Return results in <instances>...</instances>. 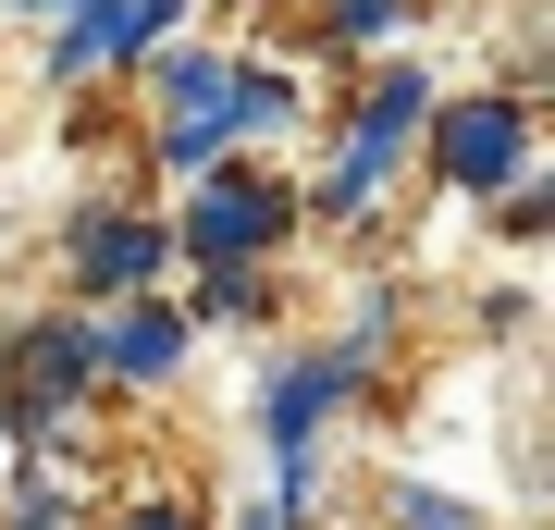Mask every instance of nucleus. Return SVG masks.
I'll return each instance as SVG.
<instances>
[{
  "label": "nucleus",
  "instance_id": "obj_16",
  "mask_svg": "<svg viewBox=\"0 0 555 530\" xmlns=\"http://www.w3.org/2000/svg\"><path fill=\"white\" fill-rule=\"evenodd\" d=\"M235 530H297V518H284V506H272V493H259V506H247V518H235Z\"/></svg>",
  "mask_w": 555,
  "mask_h": 530
},
{
  "label": "nucleus",
  "instance_id": "obj_9",
  "mask_svg": "<svg viewBox=\"0 0 555 530\" xmlns=\"http://www.w3.org/2000/svg\"><path fill=\"white\" fill-rule=\"evenodd\" d=\"M297 124H309V87L284 75V62H235V148L259 160L272 137H297Z\"/></svg>",
  "mask_w": 555,
  "mask_h": 530
},
{
  "label": "nucleus",
  "instance_id": "obj_5",
  "mask_svg": "<svg viewBox=\"0 0 555 530\" xmlns=\"http://www.w3.org/2000/svg\"><path fill=\"white\" fill-rule=\"evenodd\" d=\"M160 284H173V222L160 210L100 197V210L62 222V309H124V296H160Z\"/></svg>",
  "mask_w": 555,
  "mask_h": 530
},
{
  "label": "nucleus",
  "instance_id": "obj_11",
  "mask_svg": "<svg viewBox=\"0 0 555 530\" xmlns=\"http://www.w3.org/2000/svg\"><path fill=\"white\" fill-rule=\"evenodd\" d=\"M408 13H420V0H321L309 50H321V62H358V50H396V38H408Z\"/></svg>",
  "mask_w": 555,
  "mask_h": 530
},
{
  "label": "nucleus",
  "instance_id": "obj_3",
  "mask_svg": "<svg viewBox=\"0 0 555 530\" xmlns=\"http://www.w3.org/2000/svg\"><path fill=\"white\" fill-rule=\"evenodd\" d=\"M272 247H297V185L272 160H210L173 210V272H259Z\"/></svg>",
  "mask_w": 555,
  "mask_h": 530
},
{
  "label": "nucleus",
  "instance_id": "obj_10",
  "mask_svg": "<svg viewBox=\"0 0 555 530\" xmlns=\"http://www.w3.org/2000/svg\"><path fill=\"white\" fill-rule=\"evenodd\" d=\"M173 309H185V334H247V321L272 334V272H198Z\"/></svg>",
  "mask_w": 555,
  "mask_h": 530
},
{
  "label": "nucleus",
  "instance_id": "obj_6",
  "mask_svg": "<svg viewBox=\"0 0 555 530\" xmlns=\"http://www.w3.org/2000/svg\"><path fill=\"white\" fill-rule=\"evenodd\" d=\"M408 160H433V185H444V197H506L518 173H531V99H506V87L433 99V124H420V148H408Z\"/></svg>",
  "mask_w": 555,
  "mask_h": 530
},
{
  "label": "nucleus",
  "instance_id": "obj_1",
  "mask_svg": "<svg viewBox=\"0 0 555 530\" xmlns=\"http://www.w3.org/2000/svg\"><path fill=\"white\" fill-rule=\"evenodd\" d=\"M433 99H444V87H433V62H396V50H383V62H371V87H358V99H346V124H334V160L297 185V222H358L383 185L408 173V148H420V124H433Z\"/></svg>",
  "mask_w": 555,
  "mask_h": 530
},
{
  "label": "nucleus",
  "instance_id": "obj_4",
  "mask_svg": "<svg viewBox=\"0 0 555 530\" xmlns=\"http://www.w3.org/2000/svg\"><path fill=\"white\" fill-rule=\"evenodd\" d=\"M100 395V358H87V309H25L0 334V432L13 456H50L75 432V408Z\"/></svg>",
  "mask_w": 555,
  "mask_h": 530
},
{
  "label": "nucleus",
  "instance_id": "obj_8",
  "mask_svg": "<svg viewBox=\"0 0 555 530\" xmlns=\"http://www.w3.org/2000/svg\"><path fill=\"white\" fill-rule=\"evenodd\" d=\"M87 358H100V395H160L198 358V334L173 296H124V309H87Z\"/></svg>",
  "mask_w": 555,
  "mask_h": 530
},
{
  "label": "nucleus",
  "instance_id": "obj_7",
  "mask_svg": "<svg viewBox=\"0 0 555 530\" xmlns=\"http://www.w3.org/2000/svg\"><path fill=\"white\" fill-rule=\"evenodd\" d=\"M173 38H185V0H87V13H62V38L38 62L50 87H87V75H149Z\"/></svg>",
  "mask_w": 555,
  "mask_h": 530
},
{
  "label": "nucleus",
  "instance_id": "obj_2",
  "mask_svg": "<svg viewBox=\"0 0 555 530\" xmlns=\"http://www.w3.org/2000/svg\"><path fill=\"white\" fill-rule=\"evenodd\" d=\"M371 395V371H346L334 346H284L259 358V456H272V506L309 518L321 506V444H334V419Z\"/></svg>",
  "mask_w": 555,
  "mask_h": 530
},
{
  "label": "nucleus",
  "instance_id": "obj_12",
  "mask_svg": "<svg viewBox=\"0 0 555 530\" xmlns=\"http://www.w3.org/2000/svg\"><path fill=\"white\" fill-rule=\"evenodd\" d=\"M383 530H481V506L444 481H383Z\"/></svg>",
  "mask_w": 555,
  "mask_h": 530
},
{
  "label": "nucleus",
  "instance_id": "obj_15",
  "mask_svg": "<svg viewBox=\"0 0 555 530\" xmlns=\"http://www.w3.org/2000/svg\"><path fill=\"white\" fill-rule=\"evenodd\" d=\"M112 530H198V506H185V493H124Z\"/></svg>",
  "mask_w": 555,
  "mask_h": 530
},
{
  "label": "nucleus",
  "instance_id": "obj_17",
  "mask_svg": "<svg viewBox=\"0 0 555 530\" xmlns=\"http://www.w3.org/2000/svg\"><path fill=\"white\" fill-rule=\"evenodd\" d=\"M13 13H50V25H62V13H87V0H13Z\"/></svg>",
  "mask_w": 555,
  "mask_h": 530
},
{
  "label": "nucleus",
  "instance_id": "obj_14",
  "mask_svg": "<svg viewBox=\"0 0 555 530\" xmlns=\"http://www.w3.org/2000/svg\"><path fill=\"white\" fill-rule=\"evenodd\" d=\"M543 222H555V185H543V173H518V185L494 197V235H506V247H543Z\"/></svg>",
  "mask_w": 555,
  "mask_h": 530
},
{
  "label": "nucleus",
  "instance_id": "obj_13",
  "mask_svg": "<svg viewBox=\"0 0 555 530\" xmlns=\"http://www.w3.org/2000/svg\"><path fill=\"white\" fill-rule=\"evenodd\" d=\"M0 530H75V481H62L50 456H25V469H13V518H0Z\"/></svg>",
  "mask_w": 555,
  "mask_h": 530
}]
</instances>
